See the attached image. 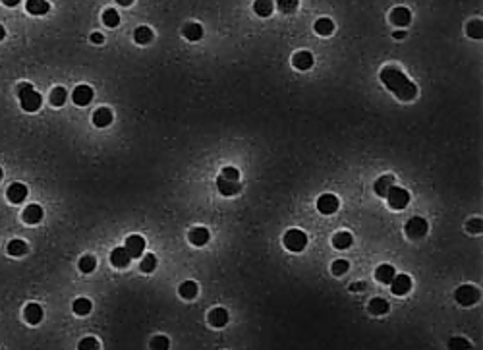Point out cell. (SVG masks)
<instances>
[{"mask_svg":"<svg viewBox=\"0 0 483 350\" xmlns=\"http://www.w3.org/2000/svg\"><path fill=\"white\" fill-rule=\"evenodd\" d=\"M381 82L391 89L400 101H412L416 95H418V87L416 83H412L406 74H402L398 68L394 66H389V68H383L381 70Z\"/></svg>","mask_w":483,"mask_h":350,"instance_id":"1","label":"cell"},{"mask_svg":"<svg viewBox=\"0 0 483 350\" xmlns=\"http://www.w3.org/2000/svg\"><path fill=\"white\" fill-rule=\"evenodd\" d=\"M16 95H18L21 109L26 112H35L41 109L43 99H41L39 93H35V89L31 87V83H19L18 87H16Z\"/></svg>","mask_w":483,"mask_h":350,"instance_id":"2","label":"cell"},{"mask_svg":"<svg viewBox=\"0 0 483 350\" xmlns=\"http://www.w3.org/2000/svg\"><path fill=\"white\" fill-rule=\"evenodd\" d=\"M283 242L290 252H301V249L308 246V236H306V232L300 231V229H292V231H288L284 234Z\"/></svg>","mask_w":483,"mask_h":350,"instance_id":"3","label":"cell"},{"mask_svg":"<svg viewBox=\"0 0 483 350\" xmlns=\"http://www.w3.org/2000/svg\"><path fill=\"white\" fill-rule=\"evenodd\" d=\"M385 197L389 199V205H391L392 209H404L410 203V194L404 188H398V186H392Z\"/></svg>","mask_w":483,"mask_h":350,"instance_id":"4","label":"cell"},{"mask_svg":"<svg viewBox=\"0 0 483 350\" xmlns=\"http://www.w3.org/2000/svg\"><path fill=\"white\" fill-rule=\"evenodd\" d=\"M456 296V302L460 306H474L479 298H481V294H479V290L475 288V286L472 285H464L460 286L458 290L454 292Z\"/></svg>","mask_w":483,"mask_h":350,"instance_id":"5","label":"cell"},{"mask_svg":"<svg viewBox=\"0 0 483 350\" xmlns=\"http://www.w3.org/2000/svg\"><path fill=\"white\" fill-rule=\"evenodd\" d=\"M406 234L414 240L423 238L427 234V221L421 217H412L410 221L406 222Z\"/></svg>","mask_w":483,"mask_h":350,"instance_id":"6","label":"cell"},{"mask_svg":"<svg viewBox=\"0 0 483 350\" xmlns=\"http://www.w3.org/2000/svg\"><path fill=\"white\" fill-rule=\"evenodd\" d=\"M391 288H392V294H396V296L408 294L412 288V279L408 275H394L391 281Z\"/></svg>","mask_w":483,"mask_h":350,"instance_id":"7","label":"cell"},{"mask_svg":"<svg viewBox=\"0 0 483 350\" xmlns=\"http://www.w3.org/2000/svg\"><path fill=\"white\" fill-rule=\"evenodd\" d=\"M317 209L323 215H333L338 209V197L335 194H323L317 199Z\"/></svg>","mask_w":483,"mask_h":350,"instance_id":"8","label":"cell"},{"mask_svg":"<svg viewBox=\"0 0 483 350\" xmlns=\"http://www.w3.org/2000/svg\"><path fill=\"white\" fill-rule=\"evenodd\" d=\"M72 99L75 105H80V107H85V105H89L93 99V89L89 87V85H78L75 89H73L72 93Z\"/></svg>","mask_w":483,"mask_h":350,"instance_id":"9","label":"cell"},{"mask_svg":"<svg viewBox=\"0 0 483 350\" xmlns=\"http://www.w3.org/2000/svg\"><path fill=\"white\" fill-rule=\"evenodd\" d=\"M124 248L128 249V254L132 258H139V256L143 254V249H145V238L134 234V236H130V238L126 240V246H124Z\"/></svg>","mask_w":483,"mask_h":350,"instance_id":"10","label":"cell"},{"mask_svg":"<svg viewBox=\"0 0 483 350\" xmlns=\"http://www.w3.org/2000/svg\"><path fill=\"white\" fill-rule=\"evenodd\" d=\"M6 197H8L12 203H21L26 197H28V188L23 184H19V182H14V184L8 186V190H6Z\"/></svg>","mask_w":483,"mask_h":350,"instance_id":"11","label":"cell"},{"mask_svg":"<svg viewBox=\"0 0 483 350\" xmlns=\"http://www.w3.org/2000/svg\"><path fill=\"white\" fill-rule=\"evenodd\" d=\"M217 188H219V192L222 195H236L238 192L242 190V186H240L238 180H228V178H224V176H219V180H217Z\"/></svg>","mask_w":483,"mask_h":350,"instance_id":"12","label":"cell"},{"mask_svg":"<svg viewBox=\"0 0 483 350\" xmlns=\"http://www.w3.org/2000/svg\"><path fill=\"white\" fill-rule=\"evenodd\" d=\"M391 21L394 23V26H398V28H406L408 23L412 21V14L408 8H404V6H398V8H394L391 12Z\"/></svg>","mask_w":483,"mask_h":350,"instance_id":"13","label":"cell"},{"mask_svg":"<svg viewBox=\"0 0 483 350\" xmlns=\"http://www.w3.org/2000/svg\"><path fill=\"white\" fill-rule=\"evenodd\" d=\"M130 259H132V256L128 254L126 248H116V249H112V254H110V263L118 269L128 267Z\"/></svg>","mask_w":483,"mask_h":350,"instance_id":"14","label":"cell"},{"mask_svg":"<svg viewBox=\"0 0 483 350\" xmlns=\"http://www.w3.org/2000/svg\"><path fill=\"white\" fill-rule=\"evenodd\" d=\"M292 64L298 70H310L311 66H313V55L308 53V51H300V53H296V55L292 56Z\"/></svg>","mask_w":483,"mask_h":350,"instance_id":"15","label":"cell"},{"mask_svg":"<svg viewBox=\"0 0 483 350\" xmlns=\"http://www.w3.org/2000/svg\"><path fill=\"white\" fill-rule=\"evenodd\" d=\"M188 238H190L193 246H205L209 242V231L205 227H193L190 234H188Z\"/></svg>","mask_w":483,"mask_h":350,"instance_id":"16","label":"cell"},{"mask_svg":"<svg viewBox=\"0 0 483 350\" xmlns=\"http://www.w3.org/2000/svg\"><path fill=\"white\" fill-rule=\"evenodd\" d=\"M23 315H26V321H28V323H31V325H37V323L43 319V308H41L39 304H35V302H31V304L26 306Z\"/></svg>","mask_w":483,"mask_h":350,"instance_id":"17","label":"cell"},{"mask_svg":"<svg viewBox=\"0 0 483 350\" xmlns=\"http://www.w3.org/2000/svg\"><path fill=\"white\" fill-rule=\"evenodd\" d=\"M110 122H112V112H110V109L100 107V109L95 111V114H93V124H95L97 128H105V126H109Z\"/></svg>","mask_w":483,"mask_h":350,"instance_id":"18","label":"cell"},{"mask_svg":"<svg viewBox=\"0 0 483 350\" xmlns=\"http://www.w3.org/2000/svg\"><path fill=\"white\" fill-rule=\"evenodd\" d=\"M209 323L213 327H224L228 323V312L224 308H215V310H211Z\"/></svg>","mask_w":483,"mask_h":350,"instance_id":"19","label":"cell"},{"mask_svg":"<svg viewBox=\"0 0 483 350\" xmlns=\"http://www.w3.org/2000/svg\"><path fill=\"white\" fill-rule=\"evenodd\" d=\"M41 219H43V209L39 205H28L26 207L23 221L28 222V224H37V222H41Z\"/></svg>","mask_w":483,"mask_h":350,"instance_id":"20","label":"cell"},{"mask_svg":"<svg viewBox=\"0 0 483 350\" xmlns=\"http://www.w3.org/2000/svg\"><path fill=\"white\" fill-rule=\"evenodd\" d=\"M26 8H28L29 14H33V16H43V14H46L48 12V2L46 0H28L26 2Z\"/></svg>","mask_w":483,"mask_h":350,"instance_id":"21","label":"cell"},{"mask_svg":"<svg viewBox=\"0 0 483 350\" xmlns=\"http://www.w3.org/2000/svg\"><path fill=\"white\" fill-rule=\"evenodd\" d=\"M352 242H354V238H352L350 232H337L333 236V246L337 249H348L352 246Z\"/></svg>","mask_w":483,"mask_h":350,"instance_id":"22","label":"cell"},{"mask_svg":"<svg viewBox=\"0 0 483 350\" xmlns=\"http://www.w3.org/2000/svg\"><path fill=\"white\" fill-rule=\"evenodd\" d=\"M182 33L188 41H199L203 37V28H201L199 23H186Z\"/></svg>","mask_w":483,"mask_h":350,"instance_id":"23","label":"cell"},{"mask_svg":"<svg viewBox=\"0 0 483 350\" xmlns=\"http://www.w3.org/2000/svg\"><path fill=\"white\" fill-rule=\"evenodd\" d=\"M392 176H381V178H377L375 180V184H373V190H375V194L377 195H387V192L391 190L392 188Z\"/></svg>","mask_w":483,"mask_h":350,"instance_id":"24","label":"cell"},{"mask_svg":"<svg viewBox=\"0 0 483 350\" xmlns=\"http://www.w3.org/2000/svg\"><path fill=\"white\" fill-rule=\"evenodd\" d=\"M394 275H396V273H394V267H392V265H387V263H385V265H379L377 271H375V279H377L379 283H385V285L391 283Z\"/></svg>","mask_w":483,"mask_h":350,"instance_id":"25","label":"cell"},{"mask_svg":"<svg viewBox=\"0 0 483 350\" xmlns=\"http://www.w3.org/2000/svg\"><path fill=\"white\" fill-rule=\"evenodd\" d=\"M273 8H274L273 0H256V2H253V12H256L257 16H261V18L271 16Z\"/></svg>","mask_w":483,"mask_h":350,"instance_id":"26","label":"cell"},{"mask_svg":"<svg viewBox=\"0 0 483 350\" xmlns=\"http://www.w3.org/2000/svg\"><path fill=\"white\" fill-rule=\"evenodd\" d=\"M134 39H136V43H139V45H147V43H151V39H153V31L147 28V26H139V28L134 31Z\"/></svg>","mask_w":483,"mask_h":350,"instance_id":"27","label":"cell"},{"mask_svg":"<svg viewBox=\"0 0 483 350\" xmlns=\"http://www.w3.org/2000/svg\"><path fill=\"white\" fill-rule=\"evenodd\" d=\"M180 296H182L184 300H193V298L197 296V285H195L193 281L182 283V285H180Z\"/></svg>","mask_w":483,"mask_h":350,"instance_id":"28","label":"cell"},{"mask_svg":"<svg viewBox=\"0 0 483 350\" xmlns=\"http://www.w3.org/2000/svg\"><path fill=\"white\" fill-rule=\"evenodd\" d=\"M315 31H317L319 35H325V37H327V35H331V33L335 31V23L328 18H321L315 21Z\"/></svg>","mask_w":483,"mask_h":350,"instance_id":"29","label":"cell"},{"mask_svg":"<svg viewBox=\"0 0 483 350\" xmlns=\"http://www.w3.org/2000/svg\"><path fill=\"white\" fill-rule=\"evenodd\" d=\"M369 312L375 313V315H383V313L389 312V302L383 298H373L369 302Z\"/></svg>","mask_w":483,"mask_h":350,"instance_id":"30","label":"cell"},{"mask_svg":"<svg viewBox=\"0 0 483 350\" xmlns=\"http://www.w3.org/2000/svg\"><path fill=\"white\" fill-rule=\"evenodd\" d=\"M28 252V244L23 242V240H12L8 244V254L10 256H23Z\"/></svg>","mask_w":483,"mask_h":350,"instance_id":"31","label":"cell"},{"mask_svg":"<svg viewBox=\"0 0 483 350\" xmlns=\"http://www.w3.org/2000/svg\"><path fill=\"white\" fill-rule=\"evenodd\" d=\"M72 308L78 315H87V313L91 312V300H87V298H78V300L73 302Z\"/></svg>","mask_w":483,"mask_h":350,"instance_id":"32","label":"cell"},{"mask_svg":"<svg viewBox=\"0 0 483 350\" xmlns=\"http://www.w3.org/2000/svg\"><path fill=\"white\" fill-rule=\"evenodd\" d=\"M66 97H68V93H66L64 87H55V89L50 91V103H53L55 107H62L66 103Z\"/></svg>","mask_w":483,"mask_h":350,"instance_id":"33","label":"cell"},{"mask_svg":"<svg viewBox=\"0 0 483 350\" xmlns=\"http://www.w3.org/2000/svg\"><path fill=\"white\" fill-rule=\"evenodd\" d=\"M78 265H80V271H82V273H93L95 267H97V259L93 258V256H83Z\"/></svg>","mask_w":483,"mask_h":350,"instance_id":"34","label":"cell"},{"mask_svg":"<svg viewBox=\"0 0 483 350\" xmlns=\"http://www.w3.org/2000/svg\"><path fill=\"white\" fill-rule=\"evenodd\" d=\"M481 19H472L468 26H466V33L472 39H481Z\"/></svg>","mask_w":483,"mask_h":350,"instance_id":"35","label":"cell"},{"mask_svg":"<svg viewBox=\"0 0 483 350\" xmlns=\"http://www.w3.org/2000/svg\"><path fill=\"white\" fill-rule=\"evenodd\" d=\"M103 21L109 26V28H116L120 23V16H118V12L116 10H112V8H109L105 14H103Z\"/></svg>","mask_w":483,"mask_h":350,"instance_id":"36","label":"cell"},{"mask_svg":"<svg viewBox=\"0 0 483 350\" xmlns=\"http://www.w3.org/2000/svg\"><path fill=\"white\" fill-rule=\"evenodd\" d=\"M139 267H141V271H143V273H151V271H155V267H157V258L153 256V254H147L145 258L141 259Z\"/></svg>","mask_w":483,"mask_h":350,"instance_id":"37","label":"cell"},{"mask_svg":"<svg viewBox=\"0 0 483 350\" xmlns=\"http://www.w3.org/2000/svg\"><path fill=\"white\" fill-rule=\"evenodd\" d=\"M348 267H350V263H348L346 259H337V261L333 263V267H331V271H333V275L340 277V275H344V273H346Z\"/></svg>","mask_w":483,"mask_h":350,"instance_id":"38","label":"cell"},{"mask_svg":"<svg viewBox=\"0 0 483 350\" xmlns=\"http://www.w3.org/2000/svg\"><path fill=\"white\" fill-rule=\"evenodd\" d=\"M298 2L300 0H278V10L284 12V14H292L294 10L298 8Z\"/></svg>","mask_w":483,"mask_h":350,"instance_id":"39","label":"cell"},{"mask_svg":"<svg viewBox=\"0 0 483 350\" xmlns=\"http://www.w3.org/2000/svg\"><path fill=\"white\" fill-rule=\"evenodd\" d=\"M170 346V341L166 339V337H163V335H159V337H155L153 341H151V348H157V350H166Z\"/></svg>","mask_w":483,"mask_h":350,"instance_id":"40","label":"cell"},{"mask_svg":"<svg viewBox=\"0 0 483 350\" xmlns=\"http://www.w3.org/2000/svg\"><path fill=\"white\" fill-rule=\"evenodd\" d=\"M99 346V342H97V339L95 337H87V339H83L82 342H80V348L82 350H93Z\"/></svg>","mask_w":483,"mask_h":350,"instance_id":"41","label":"cell"},{"mask_svg":"<svg viewBox=\"0 0 483 350\" xmlns=\"http://www.w3.org/2000/svg\"><path fill=\"white\" fill-rule=\"evenodd\" d=\"M224 178H228V180H238L240 178V172H238L234 166H226V168H222V174Z\"/></svg>","mask_w":483,"mask_h":350,"instance_id":"42","label":"cell"},{"mask_svg":"<svg viewBox=\"0 0 483 350\" xmlns=\"http://www.w3.org/2000/svg\"><path fill=\"white\" fill-rule=\"evenodd\" d=\"M468 231L472 232V234H479L481 232V219H472V221L468 222Z\"/></svg>","mask_w":483,"mask_h":350,"instance_id":"43","label":"cell"},{"mask_svg":"<svg viewBox=\"0 0 483 350\" xmlns=\"http://www.w3.org/2000/svg\"><path fill=\"white\" fill-rule=\"evenodd\" d=\"M448 346H450V348H468L470 344H468L464 339H452V341L448 342Z\"/></svg>","mask_w":483,"mask_h":350,"instance_id":"44","label":"cell"},{"mask_svg":"<svg viewBox=\"0 0 483 350\" xmlns=\"http://www.w3.org/2000/svg\"><path fill=\"white\" fill-rule=\"evenodd\" d=\"M19 2H21V0H2V4H4V6H8V8H14V6H18Z\"/></svg>","mask_w":483,"mask_h":350,"instance_id":"45","label":"cell"},{"mask_svg":"<svg viewBox=\"0 0 483 350\" xmlns=\"http://www.w3.org/2000/svg\"><path fill=\"white\" fill-rule=\"evenodd\" d=\"M91 41H93V43H97V45H100V43L105 41V37H103L100 33H93V35H91Z\"/></svg>","mask_w":483,"mask_h":350,"instance_id":"46","label":"cell"},{"mask_svg":"<svg viewBox=\"0 0 483 350\" xmlns=\"http://www.w3.org/2000/svg\"><path fill=\"white\" fill-rule=\"evenodd\" d=\"M406 37V31H396L394 33V39H404Z\"/></svg>","mask_w":483,"mask_h":350,"instance_id":"47","label":"cell"},{"mask_svg":"<svg viewBox=\"0 0 483 350\" xmlns=\"http://www.w3.org/2000/svg\"><path fill=\"white\" fill-rule=\"evenodd\" d=\"M116 2H118L120 6H130V4L134 2V0H116Z\"/></svg>","mask_w":483,"mask_h":350,"instance_id":"48","label":"cell"},{"mask_svg":"<svg viewBox=\"0 0 483 350\" xmlns=\"http://www.w3.org/2000/svg\"><path fill=\"white\" fill-rule=\"evenodd\" d=\"M4 37H6V31H4V28L0 26V41H2V39H4Z\"/></svg>","mask_w":483,"mask_h":350,"instance_id":"49","label":"cell"},{"mask_svg":"<svg viewBox=\"0 0 483 350\" xmlns=\"http://www.w3.org/2000/svg\"><path fill=\"white\" fill-rule=\"evenodd\" d=\"M0 180H2V168H0Z\"/></svg>","mask_w":483,"mask_h":350,"instance_id":"50","label":"cell"}]
</instances>
